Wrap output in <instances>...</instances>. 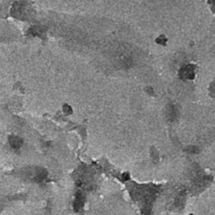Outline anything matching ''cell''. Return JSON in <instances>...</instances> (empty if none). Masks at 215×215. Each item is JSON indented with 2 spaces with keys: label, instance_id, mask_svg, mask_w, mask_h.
Segmentation results:
<instances>
[{
  "label": "cell",
  "instance_id": "6da1fadb",
  "mask_svg": "<svg viewBox=\"0 0 215 215\" xmlns=\"http://www.w3.org/2000/svg\"><path fill=\"white\" fill-rule=\"evenodd\" d=\"M181 75L184 79H192L194 76L193 68H190V67H185L181 72Z\"/></svg>",
  "mask_w": 215,
  "mask_h": 215
}]
</instances>
